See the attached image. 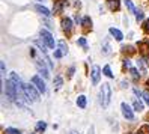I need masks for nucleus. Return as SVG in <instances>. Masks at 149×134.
Instances as JSON below:
<instances>
[{"label": "nucleus", "instance_id": "obj_1", "mask_svg": "<svg viewBox=\"0 0 149 134\" xmlns=\"http://www.w3.org/2000/svg\"><path fill=\"white\" fill-rule=\"evenodd\" d=\"M110 100H111V89L107 83H102V87L100 91V103H101V105L104 107V109L109 107Z\"/></svg>", "mask_w": 149, "mask_h": 134}, {"label": "nucleus", "instance_id": "obj_2", "mask_svg": "<svg viewBox=\"0 0 149 134\" xmlns=\"http://www.w3.org/2000/svg\"><path fill=\"white\" fill-rule=\"evenodd\" d=\"M5 84H6V86H5V87H6V96L9 98L11 101H17V98H18V92H17L15 83L12 82L11 78H8Z\"/></svg>", "mask_w": 149, "mask_h": 134}, {"label": "nucleus", "instance_id": "obj_3", "mask_svg": "<svg viewBox=\"0 0 149 134\" xmlns=\"http://www.w3.org/2000/svg\"><path fill=\"white\" fill-rule=\"evenodd\" d=\"M24 94L27 101H39V94L33 84H24Z\"/></svg>", "mask_w": 149, "mask_h": 134}, {"label": "nucleus", "instance_id": "obj_4", "mask_svg": "<svg viewBox=\"0 0 149 134\" xmlns=\"http://www.w3.org/2000/svg\"><path fill=\"white\" fill-rule=\"evenodd\" d=\"M41 39H42V42L45 44L48 48H53V50L56 48L54 39H53V36H51V33H50L48 30H45V29H42V30H41Z\"/></svg>", "mask_w": 149, "mask_h": 134}, {"label": "nucleus", "instance_id": "obj_5", "mask_svg": "<svg viewBox=\"0 0 149 134\" xmlns=\"http://www.w3.org/2000/svg\"><path fill=\"white\" fill-rule=\"evenodd\" d=\"M120 109H122V114H124L125 119H128V121H133V119H134L133 109H131L127 103H122V104H120Z\"/></svg>", "mask_w": 149, "mask_h": 134}, {"label": "nucleus", "instance_id": "obj_6", "mask_svg": "<svg viewBox=\"0 0 149 134\" xmlns=\"http://www.w3.org/2000/svg\"><path fill=\"white\" fill-rule=\"evenodd\" d=\"M35 65H36L38 71L41 73V75H44V78H48L50 74H48V69L45 68V65H44V60L38 59V57H35Z\"/></svg>", "mask_w": 149, "mask_h": 134}, {"label": "nucleus", "instance_id": "obj_7", "mask_svg": "<svg viewBox=\"0 0 149 134\" xmlns=\"http://www.w3.org/2000/svg\"><path fill=\"white\" fill-rule=\"evenodd\" d=\"M91 75H92V84H98L100 83V77H101V69H100V66H92V73H91Z\"/></svg>", "mask_w": 149, "mask_h": 134}, {"label": "nucleus", "instance_id": "obj_8", "mask_svg": "<svg viewBox=\"0 0 149 134\" xmlns=\"http://www.w3.org/2000/svg\"><path fill=\"white\" fill-rule=\"evenodd\" d=\"M32 83L38 87V91H39V92H42V94L45 92V83L42 82V78H41L39 75H35V77L32 78Z\"/></svg>", "mask_w": 149, "mask_h": 134}, {"label": "nucleus", "instance_id": "obj_9", "mask_svg": "<svg viewBox=\"0 0 149 134\" xmlns=\"http://www.w3.org/2000/svg\"><path fill=\"white\" fill-rule=\"evenodd\" d=\"M35 8H36V11H38L39 14H42L44 17H50V15H51V12H50V11L47 9L45 6H42V5H36Z\"/></svg>", "mask_w": 149, "mask_h": 134}, {"label": "nucleus", "instance_id": "obj_10", "mask_svg": "<svg viewBox=\"0 0 149 134\" xmlns=\"http://www.w3.org/2000/svg\"><path fill=\"white\" fill-rule=\"evenodd\" d=\"M110 33L116 38V41H122V38H124L122 32H120V30H118V29H115V27H110Z\"/></svg>", "mask_w": 149, "mask_h": 134}, {"label": "nucleus", "instance_id": "obj_11", "mask_svg": "<svg viewBox=\"0 0 149 134\" xmlns=\"http://www.w3.org/2000/svg\"><path fill=\"white\" fill-rule=\"evenodd\" d=\"M62 27H63V30L69 32V30L72 29V21L69 20V18H63V21H62Z\"/></svg>", "mask_w": 149, "mask_h": 134}, {"label": "nucleus", "instance_id": "obj_12", "mask_svg": "<svg viewBox=\"0 0 149 134\" xmlns=\"http://www.w3.org/2000/svg\"><path fill=\"white\" fill-rule=\"evenodd\" d=\"M77 105L80 107V109H86V96H84V95H78V98H77Z\"/></svg>", "mask_w": 149, "mask_h": 134}, {"label": "nucleus", "instance_id": "obj_13", "mask_svg": "<svg viewBox=\"0 0 149 134\" xmlns=\"http://www.w3.org/2000/svg\"><path fill=\"white\" fill-rule=\"evenodd\" d=\"M107 3H109V8L111 11H115V9L119 8V2H118V0H107Z\"/></svg>", "mask_w": 149, "mask_h": 134}, {"label": "nucleus", "instance_id": "obj_14", "mask_svg": "<svg viewBox=\"0 0 149 134\" xmlns=\"http://www.w3.org/2000/svg\"><path fill=\"white\" fill-rule=\"evenodd\" d=\"M45 128H47V124H45V122L39 121V122L36 124V131H38V133H42V131L45 130Z\"/></svg>", "mask_w": 149, "mask_h": 134}, {"label": "nucleus", "instance_id": "obj_15", "mask_svg": "<svg viewBox=\"0 0 149 134\" xmlns=\"http://www.w3.org/2000/svg\"><path fill=\"white\" fill-rule=\"evenodd\" d=\"M124 2H125V6L128 8V9H130V12H137L136 11V8H134V5H133V2H131V0H124Z\"/></svg>", "mask_w": 149, "mask_h": 134}, {"label": "nucleus", "instance_id": "obj_16", "mask_svg": "<svg viewBox=\"0 0 149 134\" xmlns=\"http://www.w3.org/2000/svg\"><path fill=\"white\" fill-rule=\"evenodd\" d=\"M133 107H134V110H137V112L143 110V104L140 103L139 100H134V101H133Z\"/></svg>", "mask_w": 149, "mask_h": 134}, {"label": "nucleus", "instance_id": "obj_17", "mask_svg": "<svg viewBox=\"0 0 149 134\" xmlns=\"http://www.w3.org/2000/svg\"><path fill=\"white\" fill-rule=\"evenodd\" d=\"M57 45H59V48H60V50H62L63 54H66V53H68V45L65 44V41H59Z\"/></svg>", "mask_w": 149, "mask_h": 134}, {"label": "nucleus", "instance_id": "obj_18", "mask_svg": "<svg viewBox=\"0 0 149 134\" xmlns=\"http://www.w3.org/2000/svg\"><path fill=\"white\" fill-rule=\"evenodd\" d=\"M62 83H63L62 77H56V78H54V87H56V89H60V87H62Z\"/></svg>", "mask_w": 149, "mask_h": 134}, {"label": "nucleus", "instance_id": "obj_19", "mask_svg": "<svg viewBox=\"0 0 149 134\" xmlns=\"http://www.w3.org/2000/svg\"><path fill=\"white\" fill-rule=\"evenodd\" d=\"M104 75H107L109 78H113V74H111V71H110V66L109 65H106V66H104Z\"/></svg>", "mask_w": 149, "mask_h": 134}, {"label": "nucleus", "instance_id": "obj_20", "mask_svg": "<svg viewBox=\"0 0 149 134\" xmlns=\"http://www.w3.org/2000/svg\"><path fill=\"white\" fill-rule=\"evenodd\" d=\"M137 66L140 68V73H145V64H143V59H140V60H137Z\"/></svg>", "mask_w": 149, "mask_h": 134}, {"label": "nucleus", "instance_id": "obj_21", "mask_svg": "<svg viewBox=\"0 0 149 134\" xmlns=\"http://www.w3.org/2000/svg\"><path fill=\"white\" fill-rule=\"evenodd\" d=\"M136 18H137V21H142V20L145 18L143 12H142V11H137V12H136Z\"/></svg>", "mask_w": 149, "mask_h": 134}, {"label": "nucleus", "instance_id": "obj_22", "mask_svg": "<svg viewBox=\"0 0 149 134\" xmlns=\"http://www.w3.org/2000/svg\"><path fill=\"white\" fill-rule=\"evenodd\" d=\"M143 100H145V103L149 105V91H146V92H143Z\"/></svg>", "mask_w": 149, "mask_h": 134}, {"label": "nucleus", "instance_id": "obj_23", "mask_svg": "<svg viewBox=\"0 0 149 134\" xmlns=\"http://www.w3.org/2000/svg\"><path fill=\"white\" fill-rule=\"evenodd\" d=\"M63 56V53H62V50H54V57H62Z\"/></svg>", "mask_w": 149, "mask_h": 134}, {"label": "nucleus", "instance_id": "obj_24", "mask_svg": "<svg viewBox=\"0 0 149 134\" xmlns=\"http://www.w3.org/2000/svg\"><path fill=\"white\" fill-rule=\"evenodd\" d=\"M77 44H78V45H81V47H86V39L84 38H80V39L77 41Z\"/></svg>", "mask_w": 149, "mask_h": 134}, {"label": "nucleus", "instance_id": "obj_25", "mask_svg": "<svg viewBox=\"0 0 149 134\" xmlns=\"http://www.w3.org/2000/svg\"><path fill=\"white\" fill-rule=\"evenodd\" d=\"M131 74H133L134 78H139V74H137V71H136L134 68H131Z\"/></svg>", "mask_w": 149, "mask_h": 134}, {"label": "nucleus", "instance_id": "obj_26", "mask_svg": "<svg viewBox=\"0 0 149 134\" xmlns=\"http://www.w3.org/2000/svg\"><path fill=\"white\" fill-rule=\"evenodd\" d=\"M74 20H75V23H77V24H80V23H81V18H80L78 15H75V17H74Z\"/></svg>", "mask_w": 149, "mask_h": 134}, {"label": "nucleus", "instance_id": "obj_27", "mask_svg": "<svg viewBox=\"0 0 149 134\" xmlns=\"http://www.w3.org/2000/svg\"><path fill=\"white\" fill-rule=\"evenodd\" d=\"M124 65H125L127 68H130V69H131V62H130V60H125V62H124Z\"/></svg>", "mask_w": 149, "mask_h": 134}, {"label": "nucleus", "instance_id": "obj_28", "mask_svg": "<svg viewBox=\"0 0 149 134\" xmlns=\"http://www.w3.org/2000/svg\"><path fill=\"white\" fill-rule=\"evenodd\" d=\"M145 29L149 32V20H146V24H145Z\"/></svg>", "mask_w": 149, "mask_h": 134}, {"label": "nucleus", "instance_id": "obj_29", "mask_svg": "<svg viewBox=\"0 0 149 134\" xmlns=\"http://www.w3.org/2000/svg\"><path fill=\"white\" fill-rule=\"evenodd\" d=\"M74 74V68H69V77H71Z\"/></svg>", "mask_w": 149, "mask_h": 134}, {"label": "nucleus", "instance_id": "obj_30", "mask_svg": "<svg viewBox=\"0 0 149 134\" xmlns=\"http://www.w3.org/2000/svg\"><path fill=\"white\" fill-rule=\"evenodd\" d=\"M2 74H5V62H2Z\"/></svg>", "mask_w": 149, "mask_h": 134}, {"label": "nucleus", "instance_id": "obj_31", "mask_svg": "<svg viewBox=\"0 0 149 134\" xmlns=\"http://www.w3.org/2000/svg\"><path fill=\"white\" fill-rule=\"evenodd\" d=\"M87 134H93V127H91V130H89V133Z\"/></svg>", "mask_w": 149, "mask_h": 134}, {"label": "nucleus", "instance_id": "obj_32", "mask_svg": "<svg viewBox=\"0 0 149 134\" xmlns=\"http://www.w3.org/2000/svg\"><path fill=\"white\" fill-rule=\"evenodd\" d=\"M146 64H148V65H149V56H148V57H146Z\"/></svg>", "mask_w": 149, "mask_h": 134}, {"label": "nucleus", "instance_id": "obj_33", "mask_svg": "<svg viewBox=\"0 0 149 134\" xmlns=\"http://www.w3.org/2000/svg\"><path fill=\"white\" fill-rule=\"evenodd\" d=\"M71 134H77V133H75V131H71Z\"/></svg>", "mask_w": 149, "mask_h": 134}, {"label": "nucleus", "instance_id": "obj_34", "mask_svg": "<svg viewBox=\"0 0 149 134\" xmlns=\"http://www.w3.org/2000/svg\"><path fill=\"white\" fill-rule=\"evenodd\" d=\"M139 134H142V133H139Z\"/></svg>", "mask_w": 149, "mask_h": 134}]
</instances>
